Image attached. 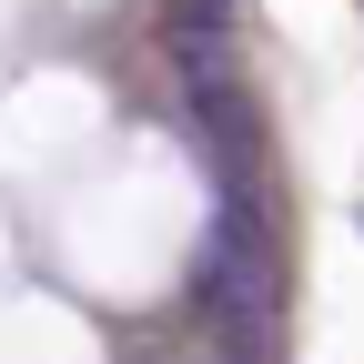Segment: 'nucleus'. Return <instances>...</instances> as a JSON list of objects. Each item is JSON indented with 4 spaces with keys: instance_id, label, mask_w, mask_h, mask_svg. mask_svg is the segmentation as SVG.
<instances>
[{
    "instance_id": "1",
    "label": "nucleus",
    "mask_w": 364,
    "mask_h": 364,
    "mask_svg": "<svg viewBox=\"0 0 364 364\" xmlns=\"http://www.w3.org/2000/svg\"><path fill=\"white\" fill-rule=\"evenodd\" d=\"M354 233H364V203H354Z\"/></svg>"
}]
</instances>
